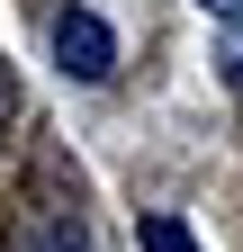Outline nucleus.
I'll use <instances>...</instances> for the list:
<instances>
[{"label": "nucleus", "mask_w": 243, "mask_h": 252, "mask_svg": "<svg viewBox=\"0 0 243 252\" xmlns=\"http://www.w3.org/2000/svg\"><path fill=\"white\" fill-rule=\"evenodd\" d=\"M135 243H144V252H198V234L180 225L171 207H153V216H144V225H135Z\"/></svg>", "instance_id": "nucleus-2"}, {"label": "nucleus", "mask_w": 243, "mask_h": 252, "mask_svg": "<svg viewBox=\"0 0 243 252\" xmlns=\"http://www.w3.org/2000/svg\"><path fill=\"white\" fill-rule=\"evenodd\" d=\"M225 72H234V90H243V54H234V63H225Z\"/></svg>", "instance_id": "nucleus-5"}, {"label": "nucleus", "mask_w": 243, "mask_h": 252, "mask_svg": "<svg viewBox=\"0 0 243 252\" xmlns=\"http://www.w3.org/2000/svg\"><path fill=\"white\" fill-rule=\"evenodd\" d=\"M198 9L216 18V27H243V0H198Z\"/></svg>", "instance_id": "nucleus-4"}, {"label": "nucleus", "mask_w": 243, "mask_h": 252, "mask_svg": "<svg viewBox=\"0 0 243 252\" xmlns=\"http://www.w3.org/2000/svg\"><path fill=\"white\" fill-rule=\"evenodd\" d=\"M45 45H54V72H63V81H81V90L117 72V27H108L99 9H81V0H72V9H54Z\"/></svg>", "instance_id": "nucleus-1"}, {"label": "nucleus", "mask_w": 243, "mask_h": 252, "mask_svg": "<svg viewBox=\"0 0 243 252\" xmlns=\"http://www.w3.org/2000/svg\"><path fill=\"white\" fill-rule=\"evenodd\" d=\"M27 252H90V234L72 225V216H45V225L27 234Z\"/></svg>", "instance_id": "nucleus-3"}]
</instances>
